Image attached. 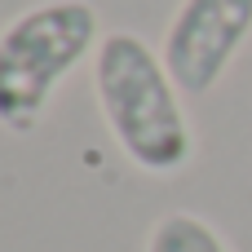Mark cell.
<instances>
[{"instance_id":"1","label":"cell","mask_w":252,"mask_h":252,"mask_svg":"<svg viewBox=\"0 0 252 252\" xmlns=\"http://www.w3.org/2000/svg\"><path fill=\"white\" fill-rule=\"evenodd\" d=\"M93 97L120 155L146 177H177L195 159L186 93L168 75L159 49L137 31H106L93 53Z\"/></svg>"},{"instance_id":"2","label":"cell","mask_w":252,"mask_h":252,"mask_svg":"<svg viewBox=\"0 0 252 252\" xmlns=\"http://www.w3.org/2000/svg\"><path fill=\"white\" fill-rule=\"evenodd\" d=\"M102 44L89 0H40L0 27V128L27 137L49 115L53 93Z\"/></svg>"},{"instance_id":"3","label":"cell","mask_w":252,"mask_h":252,"mask_svg":"<svg viewBox=\"0 0 252 252\" xmlns=\"http://www.w3.org/2000/svg\"><path fill=\"white\" fill-rule=\"evenodd\" d=\"M252 40V0H182L168 18L159 58L186 97L213 93Z\"/></svg>"},{"instance_id":"4","label":"cell","mask_w":252,"mask_h":252,"mask_svg":"<svg viewBox=\"0 0 252 252\" xmlns=\"http://www.w3.org/2000/svg\"><path fill=\"white\" fill-rule=\"evenodd\" d=\"M142 252H230L226 235L199 217V213H164L151 235H146V248Z\"/></svg>"}]
</instances>
